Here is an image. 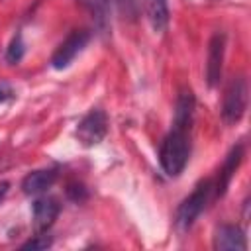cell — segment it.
Here are the masks:
<instances>
[{
    "instance_id": "1",
    "label": "cell",
    "mask_w": 251,
    "mask_h": 251,
    "mask_svg": "<svg viewBox=\"0 0 251 251\" xmlns=\"http://www.w3.org/2000/svg\"><path fill=\"white\" fill-rule=\"evenodd\" d=\"M190 129L173 126V129L165 135L159 149V163L167 176H178L190 157Z\"/></svg>"
},
{
    "instance_id": "2",
    "label": "cell",
    "mask_w": 251,
    "mask_h": 251,
    "mask_svg": "<svg viewBox=\"0 0 251 251\" xmlns=\"http://www.w3.org/2000/svg\"><path fill=\"white\" fill-rule=\"evenodd\" d=\"M212 188H214L212 180H204L194 188V192L188 198L182 200V204L176 210V227H178V231H186L194 226L196 218L202 214V210L206 208V204L210 200Z\"/></svg>"
},
{
    "instance_id": "3",
    "label": "cell",
    "mask_w": 251,
    "mask_h": 251,
    "mask_svg": "<svg viewBox=\"0 0 251 251\" xmlns=\"http://www.w3.org/2000/svg\"><path fill=\"white\" fill-rule=\"evenodd\" d=\"M247 98H249L247 80L243 76L231 78L226 88L224 102H222V120L227 126H233L243 118V114L247 110Z\"/></svg>"
},
{
    "instance_id": "4",
    "label": "cell",
    "mask_w": 251,
    "mask_h": 251,
    "mask_svg": "<svg viewBox=\"0 0 251 251\" xmlns=\"http://www.w3.org/2000/svg\"><path fill=\"white\" fill-rule=\"evenodd\" d=\"M108 133V116L104 110L100 108H92L76 126V139L84 145V147H92L98 145Z\"/></svg>"
},
{
    "instance_id": "5",
    "label": "cell",
    "mask_w": 251,
    "mask_h": 251,
    "mask_svg": "<svg viewBox=\"0 0 251 251\" xmlns=\"http://www.w3.org/2000/svg\"><path fill=\"white\" fill-rule=\"evenodd\" d=\"M88 41H90V31H86V29H73L67 35V39L55 49V53L51 57L53 69H57V71L67 69L75 61V57L86 47Z\"/></svg>"
},
{
    "instance_id": "6",
    "label": "cell",
    "mask_w": 251,
    "mask_h": 251,
    "mask_svg": "<svg viewBox=\"0 0 251 251\" xmlns=\"http://www.w3.org/2000/svg\"><path fill=\"white\" fill-rule=\"evenodd\" d=\"M224 53H226V33L218 31L212 35L208 43V61H206V80H208V86L212 88L220 82Z\"/></svg>"
},
{
    "instance_id": "7",
    "label": "cell",
    "mask_w": 251,
    "mask_h": 251,
    "mask_svg": "<svg viewBox=\"0 0 251 251\" xmlns=\"http://www.w3.org/2000/svg\"><path fill=\"white\" fill-rule=\"evenodd\" d=\"M31 212H33V229L37 233H45L57 220L61 212V204L53 196H41L33 202Z\"/></svg>"
},
{
    "instance_id": "8",
    "label": "cell",
    "mask_w": 251,
    "mask_h": 251,
    "mask_svg": "<svg viewBox=\"0 0 251 251\" xmlns=\"http://www.w3.org/2000/svg\"><path fill=\"white\" fill-rule=\"evenodd\" d=\"M214 249H218V251H245L247 249L245 233L237 226L224 224L214 233Z\"/></svg>"
},
{
    "instance_id": "9",
    "label": "cell",
    "mask_w": 251,
    "mask_h": 251,
    "mask_svg": "<svg viewBox=\"0 0 251 251\" xmlns=\"http://www.w3.org/2000/svg\"><path fill=\"white\" fill-rule=\"evenodd\" d=\"M55 180H57V171L55 169H39V171H33V173L24 176L22 190L27 196H35V194H41L47 188H51Z\"/></svg>"
},
{
    "instance_id": "10",
    "label": "cell",
    "mask_w": 251,
    "mask_h": 251,
    "mask_svg": "<svg viewBox=\"0 0 251 251\" xmlns=\"http://www.w3.org/2000/svg\"><path fill=\"white\" fill-rule=\"evenodd\" d=\"M241 159H243V145H235L227 153V157L224 161V167L220 169V176H218V182H216V194L218 196L226 194V190H227V186H229L237 167L241 165Z\"/></svg>"
},
{
    "instance_id": "11",
    "label": "cell",
    "mask_w": 251,
    "mask_h": 251,
    "mask_svg": "<svg viewBox=\"0 0 251 251\" xmlns=\"http://www.w3.org/2000/svg\"><path fill=\"white\" fill-rule=\"evenodd\" d=\"M194 106H196L194 94H192L190 90H182V92L178 94V98H176L175 122H173V126L190 129V126H192V116H194Z\"/></svg>"
},
{
    "instance_id": "12",
    "label": "cell",
    "mask_w": 251,
    "mask_h": 251,
    "mask_svg": "<svg viewBox=\"0 0 251 251\" xmlns=\"http://www.w3.org/2000/svg\"><path fill=\"white\" fill-rule=\"evenodd\" d=\"M92 16L94 25L104 35L110 29V0H78Z\"/></svg>"
},
{
    "instance_id": "13",
    "label": "cell",
    "mask_w": 251,
    "mask_h": 251,
    "mask_svg": "<svg viewBox=\"0 0 251 251\" xmlns=\"http://www.w3.org/2000/svg\"><path fill=\"white\" fill-rule=\"evenodd\" d=\"M147 20L153 27V31H163L169 24V4L167 0H147L145 4Z\"/></svg>"
},
{
    "instance_id": "14",
    "label": "cell",
    "mask_w": 251,
    "mask_h": 251,
    "mask_svg": "<svg viewBox=\"0 0 251 251\" xmlns=\"http://www.w3.org/2000/svg\"><path fill=\"white\" fill-rule=\"evenodd\" d=\"M24 53H25V45H24V39H22V33H16L14 39L10 41L8 45V51H6V61L10 65H18L22 59H24Z\"/></svg>"
},
{
    "instance_id": "15",
    "label": "cell",
    "mask_w": 251,
    "mask_h": 251,
    "mask_svg": "<svg viewBox=\"0 0 251 251\" xmlns=\"http://www.w3.org/2000/svg\"><path fill=\"white\" fill-rule=\"evenodd\" d=\"M110 2L118 8L120 16L126 18V20L133 22L139 16V0H110Z\"/></svg>"
},
{
    "instance_id": "16",
    "label": "cell",
    "mask_w": 251,
    "mask_h": 251,
    "mask_svg": "<svg viewBox=\"0 0 251 251\" xmlns=\"http://www.w3.org/2000/svg\"><path fill=\"white\" fill-rule=\"evenodd\" d=\"M53 243V237L51 235H45V233H37L35 237H31V239H27L24 245H22V249H47L49 245Z\"/></svg>"
},
{
    "instance_id": "17",
    "label": "cell",
    "mask_w": 251,
    "mask_h": 251,
    "mask_svg": "<svg viewBox=\"0 0 251 251\" xmlns=\"http://www.w3.org/2000/svg\"><path fill=\"white\" fill-rule=\"evenodd\" d=\"M67 196L73 200V202H84L86 198H88V192H86V188H84V184H78V182H71L69 186H67Z\"/></svg>"
},
{
    "instance_id": "18",
    "label": "cell",
    "mask_w": 251,
    "mask_h": 251,
    "mask_svg": "<svg viewBox=\"0 0 251 251\" xmlns=\"http://www.w3.org/2000/svg\"><path fill=\"white\" fill-rule=\"evenodd\" d=\"M14 96H16V92H14L12 86H8V84H0V102H8V100H12Z\"/></svg>"
},
{
    "instance_id": "19",
    "label": "cell",
    "mask_w": 251,
    "mask_h": 251,
    "mask_svg": "<svg viewBox=\"0 0 251 251\" xmlns=\"http://www.w3.org/2000/svg\"><path fill=\"white\" fill-rule=\"evenodd\" d=\"M8 188H10V184H8L6 180H2V182H0V202H2V200H4V196L8 194Z\"/></svg>"
}]
</instances>
